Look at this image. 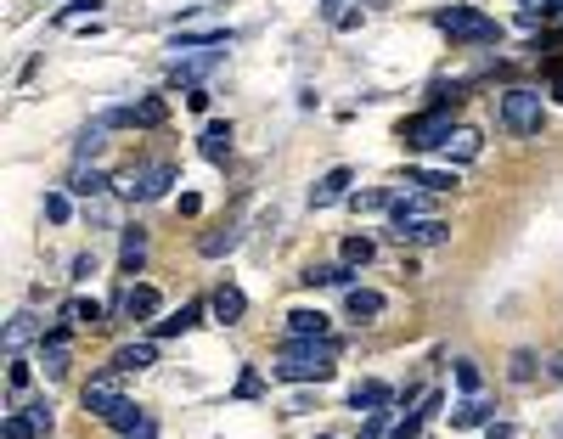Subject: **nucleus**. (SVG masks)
<instances>
[{"label":"nucleus","mask_w":563,"mask_h":439,"mask_svg":"<svg viewBox=\"0 0 563 439\" xmlns=\"http://www.w3.org/2000/svg\"><path fill=\"white\" fill-rule=\"evenodd\" d=\"M141 265H147V232H141V225H130V232H125V248H118V271L135 276Z\"/></svg>","instance_id":"17"},{"label":"nucleus","mask_w":563,"mask_h":439,"mask_svg":"<svg viewBox=\"0 0 563 439\" xmlns=\"http://www.w3.org/2000/svg\"><path fill=\"white\" fill-rule=\"evenodd\" d=\"M259 389H265V383H259V372H242V378H237V394H242V400H254Z\"/></svg>","instance_id":"41"},{"label":"nucleus","mask_w":563,"mask_h":439,"mask_svg":"<svg viewBox=\"0 0 563 439\" xmlns=\"http://www.w3.org/2000/svg\"><path fill=\"white\" fill-rule=\"evenodd\" d=\"M118 310H125L130 321H152V315H164V298H158V288L135 282V288H125V298H118Z\"/></svg>","instance_id":"8"},{"label":"nucleus","mask_w":563,"mask_h":439,"mask_svg":"<svg viewBox=\"0 0 563 439\" xmlns=\"http://www.w3.org/2000/svg\"><path fill=\"white\" fill-rule=\"evenodd\" d=\"M439 152H456V158H462V164H468V158H479V130H451L445 135V147H439Z\"/></svg>","instance_id":"29"},{"label":"nucleus","mask_w":563,"mask_h":439,"mask_svg":"<svg viewBox=\"0 0 563 439\" xmlns=\"http://www.w3.org/2000/svg\"><path fill=\"white\" fill-rule=\"evenodd\" d=\"M456 383H462L468 394H479V366H473V361H456Z\"/></svg>","instance_id":"38"},{"label":"nucleus","mask_w":563,"mask_h":439,"mask_svg":"<svg viewBox=\"0 0 563 439\" xmlns=\"http://www.w3.org/2000/svg\"><path fill=\"white\" fill-rule=\"evenodd\" d=\"M372 259V237H344V265H366Z\"/></svg>","instance_id":"35"},{"label":"nucleus","mask_w":563,"mask_h":439,"mask_svg":"<svg viewBox=\"0 0 563 439\" xmlns=\"http://www.w3.org/2000/svg\"><path fill=\"white\" fill-rule=\"evenodd\" d=\"M288 332L293 338H327V315L322 310H288Z\"/></svg>","instance_id":"24"},{"label":"nucleus","mask_w":563,"mask_h":439,"mask_svg":"<svg viewBox=\"0 0 563 439\" xmlns=\"http://www.w3.org/2000/svg\"><path fill=\"white\" fill-rule=\"evenodd\" d=\"M456 102H462V91H439L428 113H417V118H406V125H400V142H406L412 152H428V147H445V135H451V113H456Z\"/></svg>","instance_id":"2"},{"label":"nucleus","mask_w":563,"mask_h":439,"mask_svg":"<svg viewBox=\"0 0 563 439\" xmlns=\"http://www.w3.org/2000/svg\"><path fill=\"white\" fill-rule=\"evenodd\" d=\"M507 378H513V383H535V355H530V349H518V355L507 361Z\"/></svg>","instance_id":"34"},{"label":"nucleus","mask_w":563,"mask_h":439,"mask_svg":"<svg viewBox=\"0 0 563 439\" xmlns=\"http://www.w3.org/2000/svg\"><path fill=\"white\" fill-rule=\"evenodd\" d=\"M349 276H355V265H305L298 282L305 288H349Z\"/></svg>","instance_id":"18"},{"label":"nucleus","mask_w":563,"mask_h":439,"mask_svg":"<svg viewBox=\"0 0 563 439\" xmlns=\"http://www.w3.org/2000/svg\"><path fill=\"white\" fill-rule=\"evenodd\" d=\"M502 125L513 130V135H535L541 125H547V108H541V91H507L502 96Z\"/></svg>","instance_id":"5"},{"label":"nucleus","mask_w":563,"mask_h":439,"mask_svg":"<svg viewBox=\"0 0 563 439\" xmlns=\"http://www.w3.org/2000/svg\"><path fill=\"white\" fill-rule=\"evenodd\" d=\"M74 147H79V158H96L102 147H108V125H102V118H91V125L79 130V142H74Z\"/></svg>","instance_id":"31"},{"label":"nucleus","mask_w":563,"mask_h":439,"mask_svg":"<svg viewBox=\"0 0 563 439\" xmlns=\"http://www.w3.org/2000/svg\"><path fill=\"white\" fill-rule=\"evenodd\" d=\"M349 203H355V208H389V203H395V191H355Z\"/></svg>","instance_id":"37"},{"label":"nucleus","mask_w":563,"mask_h":439,"mask_svg":"<svg viewBox=\"0 0 563 439\" xmlns=\"http://www.w3.org/2000/svg\"><path fill=\"white\" fill-rule=\"evenodd\" d=\"M552 378H558V383H563V355H552Z\"/></svg>","instance_id":"44"},{"label":"nucleus","mask_w":563,"mask_h":439,"mask_svg":"<svg viewBox=\"0 0 563 439\" xmlns=\"http://www.w3.org/2000/svg\"><path fill=\"white\" fill-rule=\"evenodd\" d=\"M282 383H327L339 372V344L332 338H288V349L271 361Z\"/></svg>","instance_id":"1"},{"label":"nucleus","mask_w":563,"mask_h":439,"mask_svg":"<svg viewBox=\"0 0 563 439\" xmlns=\"http://www.w3.org/2000/svg\"><path fill=\"white\" fill-rule=\"evenodd\" d=\"M152 361H158V344H125L113 355V372H147Z\"/></svg>","instance_id":"19"},{"label":"nucleus","mask_w":563,"mask_h":439,"mask_svg":"<svg viewBox=\"0 0 563 439\" xmlns=\"http://www.w3.org/2000/svg\"><path fill=\"white\" fill-rule=\"evenodd\" d=\"M102 315H108V310H102L96 298H68V305H62V321L68 327H102Z\"/></svg>","instance_id":"23"},{"label":"nucleus","mask_w":563,"mask_h":439,"mask_svg":"<svg viewBox=\"0 0 563 439\" xmlns=\"http://www.w3.org/2000/svg\"><path fill=\"white\" fill-rule=\"evenodd\" d=\"M406 186H417V191H451L456 186V169H406Z\"/></svg>","instance_id":"21"},{"label":"nucleus","mask_w":563,"mask_h":439,"mask_svg":"<svg viewBox=\"0 0 563 439\" xmlns=\"http://www.w3.org/2000/svg\"><path fill=\"white\" fill-rule=\"evenodd\" d=\"M164 118H169L164 96H141V102H130V108H108V113H102V125H108V130H158Z\"/></svg>","instance_id":"6"},{"label":"nucleus","mask_w":563,"mask_h":439,"mask_svg":"<svg viewBox=\"0 0 563 439\" xmlns=\"http://www.w3.org/2000/svg\"><path fill=\"white\" fill-rule=\"evenodd\" d=\"M198 152L208 158V164H225V158H232V125H208L198 135Z\"/></svg>","instance_id":"16"},{"label":"nucleus","mask_w":563,"mask_h":439,"mask_svg":"<svg viewBox=\"0 0 563 439\" xmlns=\"http://www.w3.org/2000/svg\"><path fill=\"white\" fill-rule=\"evenodd\" d=\"M79 400H85V411H96L102 423H108V411L118 406V400H125V394H118V372H102V378H91Z\"/></svg>","instance_id":"7"},{"label":"nucleus","mask_w":563,"mask_h":439,"mask_svg":"<svg viewBox=\"0 0 563 439\" xmlns=\"http://www.w3.org/2000/svg\"><path fill=\"white\" fill-rule=\"evenodd\" d=\"M451 237V225L445 220H412V225H395V242H417V248H428V242H445Z\"/></svg>","instance_id":"11"},{"label":"nucleus","mask_w":563,"mask_h":439,"mask_svg":"<svg viewBox=\"0 0 563 439\" xmlns=\"http://www.w3.org/2000/svg\"><path fill=\"white\" fill-rule=\"evenodd\" d=\"M198 315H203V305H198V298H192V305H181V310H175V315H164V321H158L152 332H158V338H175V332L198 327Z\"/></svg>","instance_id":"25"},{"label":"nucleus","mask_w":563,"mask_h":439,"mask_svg":"<svg viewBox=\"0 0 563 439\" xmlns=\"http://www.w3.org/2000/svg\"><path fill=\"white\" fill-rule=\"evenodd\" d=\"M208 310H215V321H225V327H232V321H242V315H249V298H242V288H232V282H225V288H215Z\"/></svg>","instance_id":"13"},{"label":"nucleus","mask_w":563,"mask_h":439,"mask_svg":"<svg viewBox=\"0 0 563 439\" xmlns=\"http://www.w3.org/2000/svg\"><path fill=\"white\" fill-rule=\"evenodd\" d=\"M558 434H563V428H558Z\"/></svg>","instance_id":"48"},{"label":"nucleus","mask_w":563,"mask_h":439,"mask_svg":"<svg viewBox=\"0 0 563 439\" xmlns=\"http://www.w3.org/2000/svg\"><path fill=\"white\" fill-rule=\"evenodd\" d=\"M0 439H40V428H34L29 411H12L6 423H0Z\"/></svg>","instance_id":"32"},{"label":"nucleus","mask_w":563,"mask_h":439,"mask_svg":"<svg viewBox=\"0 0 563 439\" xmlns=\"http://www.w3.org/2000/svg\"><path fill=\"white\" fill-rule=\"evenodd\" d=\"M558 102H563V79H558Z\"/></svg>","instance_id":"45"},{"label":"nucleus","mask_w":563,"mask_h":439,"mask_svg":"<svg viewBox=\"0 0 563 439\" xmlns=\"http://www.w3.org/2000/svg\"><path fill=\"white\" fill-rule=\"evenodd\" d=\"M389 389H383V383H355V389H349V411H361V417H372V411H389Z\"/></svg>","instance_id":"15"},{"label":"nucleus","mask_w":563,"mask_h":439,"mask_svg":"<svg viewBox=\"0 0 563 439\" xmlns=\"http://www.w3.org/2000/svg\"><path fill=\"white\" fill-rule=\"evenodd\" d=\"M175 186V164H147V169H125L113 181L118 198H130V203H152V198H164V191Z\"/></svg>","instance_id":"4"},{"label":"nucleus","mask_w":563,"mask_h":439,"mask_svg":"<svg viewBox=\"0 0 563 439\" xmlns=\"http://www.w3.org/2000/svg\"><path fill=\"white\" fill-rule=\"evenodd\" d=\"M29 417H34V428H40V434H51V417H57V411H51V400H34Z\"/></svg>","instance_id":"40"},{"label":"nucleus","mask_w":563,"mask_h":439,"mask_svg":"<svg viewBox=\"0 0 563 439\" xmlns=\"http://www.w3.org/2000/svg\"><path fill=\"white\" fill-rule=\"evenodd\" d=\"M96 6H102V0H68V6L57 12V23H79V17H85V12H96Z\"/></svg>","instance_id":"36"},{"label":"nucleus","mask_w":563,"mask_h":439,"mask_svg":"<svg viewBox=\"0 0 563 439\" xmlns=\"http://www.w3.org/2000/svg\"><path fill=\"white\" fill-rule=\"evenodd\" d=\"M485 439H513V428H507V423H490V428H485Z\"/></svg>","instance_id":"43"},{"label":"nucleus","mask_w":563,"mask_h":439,"mask_svg":"<svg viewBox=\"0 0 563 439\" xmlns=\"http://www.w3.org/2000/svg\"><path fill=\"white\" fill-rule=\"evenodd\" d=\"M434 23L445 28L451 40H468V45H496V40H502L496 17L473 12V6H445V12H434Z\"/></svg>","instance_id":"3"},{"label":"nucleus","mask_w":563,"mask_h":439,"mask_svg":"<svg viewBox=\"0 0 563 439\" xmlns=\"http://www.w3.org/2000/svg\"><path fill=\"white\" fill-rule=\"evenodd\" d=\"M315 439H332V434H315Z\"/></svg>","instance_id":"46"},{"label":"nucleus","mask_w":563,"mask_h":439,"mask_svg":"<svg viewBox=\"0 0 563 439\" xmlns=\"http://www.w3.org/2000/svg\"><path fill=\"white\" fill-rule=\"evenodd\" d=\"M34 332H40V338H45V327L34 321V315H12V327H6V349L17 355V349H23V344L34 338Z\"/></svg>","instance_id":"28"},{"label":"nucleus","mask_w":563,"mask_h":439,"mask_svg":"<svg viewBox=\"0 0 563 439\" xmlns=\"http://www.w3.org/2000/svg\"><path fill=\"white\" fill-rule=\"evenodd\" d=\"M344 310H349V321H378V315H383V293L378 288H349Z\"/></svg>","instance_id":"14"},{"label":"nucleus","mask_w":563,"mask_h":439,"mask_svg":"<svg viewBox=\"0 0 563 439\" xmlns=\"http://www.w3.org/2000/svg\"><path fill=\"white\" fill-rule=\"evenodd\" d=\"M434 191H406V198H395L389 203V220L395 225H412V220H434Z\"/></svg>","instance_id":"12"},{"label":"nucleus","mask_w":563,"mask_h":439,"mask_svg":"<svg viewBox=\"0 0 563 439\" xmlns=\"http://www.w3.org/2000/svg\"><path fill=\"white\" fill-rule=\"evenodd\" d=\"M108 428L113 434H141V428H147V411H141L135 400H118V406L108 411Z\"/></svg>","instance_id":"20"},{"label":"nucleus","mask_w":563,"mask_h":439,"mask_svg":"<svg viewBox=\"0 0 563 439\" xmlns=\"http://www.w3.org/2000/svg\"><path fill=\"white\" fill-rule=\"evenodd\" d=\"M524 6H530V0H524Z\"/></svg>","instance_id":"47"},{"label":"nucleus","mask_w":563,"mask_h":439,"mask_svg":"<svg viewBox=\"0 0 563 439\" xmlns=\"http://www.w3.org/2000/svg\"><path fill=\"white\" fill-rule=\"evenodd\" d=\"M237 248V225H220V232H203L198 237V254L203 259H220V254H232Z\"/></svg>","instance_id":"26"},{"label":"nucleus","mask_w":563,"mask_h":439,"mask_svg":"<svg viewBox=\"0 0 563 439\" xmlns=\"http://www.w3.org/2000/svg\"><path fill=\"white\" fill-rule=\"evenodd\" d=\"M68 215H74L68 191H45V220H51V225H68Z\"/></svg>","instance_id":"33"},{"label":"nucleus","mask_w":563,"mask_h":439,"mask_svg":"<svg viewBox=\"0 0 563 439\" xmlns=\"http://www.w3.org/2000/svg\"><path fill=\"white\" fill-rule=\"evenodd\" d=\"M439 411V394H417V406L406 411V417H395V428H389V439H417L422 434V423Z\"/></svg>","instance_id":"10"},{"label":"nucleus","mask_w":563,"mask_h":439,"mask_svg":"<svg viewBox=\"0 0 563 439\" xmlns=\"http://www.w3.org/2000/svg\"><path fill=\"white\" fill-rule=\"evenodd\" d=\"M113 181L102 169H91V164H79L74 175H68V191H79V198H102V191H108Z\"/></svg>","instance_id":"22"},{"label":"nucleus","mask_w":563,"mask_h":439,"mask_svg":"<svg viewBox=\"0 0 563 439\" xmlns=\"http://www.w3.org/2000/svg\"><path fill=\"white\" fill-rule=\"evenodd\" d=\"M40 366H45V378H62V372H68V344L40 338Z\"/></svg>","instance_id":"30"},{"label":"nucleus","mask_w":563,"mask_h":439,"mask_svg":"<svg viewBox=\"0 0 563 439\" xmlns=\"http://www.w3.org/2000/svg\"><path fill=\"white\" fill-rule=\"evenodd\" d=\"M451 428H490V406L485 400H462V406L451 411Z\"/></svg>","instance_id":"27"},{"label":"nucleus","mask_w":563,"mask_h":439,"mask_svg":"<svg viewBox=\"0 0 563 439\" xmlns=\"http://www.w3.org/2000/svg\"><path fill=\"white\" fill-rule=\"evenodd\" d=\"M29 378H34V372H29V361H23V355H12V372H6V383H12V389H29Z\"/></svg>","instance_id":"39"},{"label":"nucleus","mask_w":563,"mask_h":439,"mask_svg":"<svg viewBox=\"0 0 563 439\" xmlns=\"http://www.w3.org/2000/svg\"><path fill=\"white\" fill-rule=\"evenodd\" d=\"M349 181H355V175H349L344 164H339V169H327L322 181L310 186V208H332L339 198H349Z\"/></svg>","instance_id":"9"},{"label":"nucleus","mask_w":563,"mask_h":439,"mask_svg":"<svg viewBox=\"0 0 563 439\" xmlns=\"http://www.w3.org/2000/svg\"><path fill=\"white\" fill-rule=\"evenodd\" d=\"M186 108H192V113L208 108V91H203V85H192V91H186Z\"/></svg>","instance_id":"42"}]
</instances>
